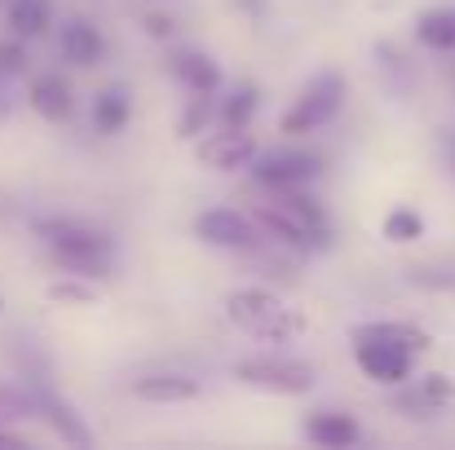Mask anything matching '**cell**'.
Listing matches in <instances>:
<instances>
[{
	"instance_id": "obj_7",
	"label": "cell",
	"mask_w": 455,
	"mask_h": 450,
	"mask_svg": "<svg viewBox=\"0 0 455 450\" xmlns=\"http://www.w3.org/2000/svg\"><path fill=\"white\" fill-rule=\"evenodd\" d=\"M354 362H358V371H363L371 384L398 389V384L411 380L416 349H407V344H398V340H385V336H354Z\"/></svg>"
},
{
	"instance_id": "obj_16",
	"label": "cell",
	"mask_w": 455,
	"mask_h": 450,
	"mask_svg": "<svg viewBox=\"0 0 455 450\" xmlns=\"http://www.w3.org/2000/svg\"><path fill=\"white\" fill-rule=\"evenodd\" d=\"M129 120H133V98H129L120 84H107V89L93 93V129H98L102 138L124 133Z\"/></svg>"
},
{
	"instance_id": "obj_24",
	"label": "cell",
	"mask_w": 455,
	"mask_h": 450,
	"mask_svg": "<svg viewBox=\"0 0 455 450\" xmlns=\"http://www.w3.org/2000/svg\"><path fill=\"white\" fill-rule=\"evenodd\" d=\"M18 75H27V40L9 36V40H0V80L13 84Z\"/></svg>"
},
{
	"instance_id": "obj_15",
	"label": "cell",
	"mask_w": 455,
	"mask_h": 450,
	"mask_svg": "<svg viewBox=\"0 0 455 450\" xmlns=\"http://www.w3.org/2000/svg\"><path fill=\"white\" fill-rule=\"evenodd\" d=\"M301 433L314 446H327V450H345L363 442V429H358V420L349 411H314L301 424Z\"/></svg>"
},
{
	"instance_id": "obj_4",
	"label": "cell",
	"mask_w": 455,
	"mask_h": 450,
	"mask_svg": "<svg viewBox=\"0 0 455 450\" xmlns=\"http://www.w3.org/2000/svg\"><path fill=\"white\" fill-rule=\"evenodd\" d=\"M345 93H349V84H345L340 71H323V75H314V80L301 89V98L288 107V115L279 120V129H283L288 138H305V133L327 129V124L340 115Z\"/></svg>"
},
{
	"instance_id": "obj_17",
	"label": "cell",
	"mask_w": 455,
	"mask_h": 450,
	"mask_svg": "<svg viewBox=\"0 0 455 450\" xmlns=\"http://www.w3.org/2000/svg\"><path fill=\"white\" fill-rule=\"evenodd\" d=\"M4 22H9V36H18V40H40V36L53 27V9H49V0H9Z\"/></svg>"
},
{
	"instance_id": "obj_13",
	"label": "cell",
	"mask_w": 455,
	"mask_h": 450,
	"mask_svg": "<svg viewBox=\"0 0 455 450\" xmlns=\"http://www.w3.org/2000/svg\"><path fill=\"white\" fill-rule=\"evenodd\" d=\"M168 71H172V80H177L186 93H217V89H221V67H217V58L204 53V49H177V53L168 58Z\"/></svg>"
},
{
	"instance_id": "obj_18",
	"label": "cell",
	"mask_w": 455,
	"mask_h": 450,
	"mask_svg": "<svg viewBox=\"0 0 455 450\" xmlns=\"http://www.w3.org/2000/svg\"><path fill=\"white\" fill-rule=\"evenodd\" d=\"M416 40L434 53H455V4H438V9L420 13Z\"/></svg>"
},
{
	"instance_id": "obj_10",
	"label": "cell",
	"mask_w": 455,
	"mask_h": 450,
	"mask_svg": "<svg viewBox=\"0 0 455 450\" xmlns=\"http://www.w3.org/2000/svg\"><path fill=\"white\" fill-rule=\"evenodd\" d=\"M27 107L44 120V124H67L76 115V93H71V80L62 71H40L31 84H27Z\"/></svg>"
},
{
	"instance_id": "obj_9",
	"label": "cell",
	"mask_w": 455,
	"mask_h": 450,
	"mask_svg": "<svg viewBox=\"0 0 455 450\" xmlns=\"http://www.w3.org/2000/svg\"><path fill=\"white\" fill-rule=\"evenodd\" d=\"M257 138L248 133V129H221V133H212V138H204L195 154H199V163L204 168H212V172H239V168H248L252 163V154H257Z\"/></svg>"
},
{
	"instance_id": "obj_11",
	"label": "cell",
	"mask_w": 455,
	"mask_h": 450,
	"mask_svg": "<svg viewBox=\"0 0 455 450\" xmlns=\"http://www.w3.org/2000/svg\"><path fill=\"white\" fill-rule=\"evenodd\" d=\"M36 420H44L49 429H53V438H62L67 446H89L93 442V433H89V424L76 415V407L71 402H62L53 389H44V384H36Z\"/></svg>"
},
{
	"instance_id": "obj_25",
	"label": "cell",
	"mask_w": 455,
	"mask_h": 450,
	"mask_svg": "<svg viewBox=\"0 0 455 450\" xmlns=\"http://www.w3.org/2000/svg\"><path fill=\"white\" fill-rule=\"evenodd\" d=\"M416 393H420V398L438 411V407L451 398V380H447V375H425V380H416Z\"/></svg>"
},
{
	"instance_id": "obj_19",
	"label": "cell",
	"mask_w": 455,
	"mask_h": 450,
	"mask_svg": "<svg viewBox=\"0 0 455 450\" xmlns=\"http://www.w3.org/2000/svg\"><path fill=\"white\" fill-rule=\"evenodd\" d=\"M257 107H261V89L243 80V84H235V89H230V98L221 102L217 120H221V129H248V124H252V115H257Z\"/></svg>"
},
{
	"instance_id": "obj_3",
	"label": "cell",
	"mask_w": 455,
	"mask_h": 450,
	"mask_svg": "<svg viewBox=\"0 0 455 450\" xmlns=\"http://www.w3.org/2000/svg\"><path fill=\"white\" fill-rule=\"evenodd\" d=\"M226 318L266 344H292L309 331V318L270 288H235L226 296Z\"/></svg>"
},
{
	"instance_id": "obj_8",
	"label": "cell",
	"mask_w": 455,
	"mask_h": 450,
	"mask_svg": "<svg viewBox=\"0 0 455 450\" xmlns=\"http://www.w3.org/2000/svg\"><path fill=\"white\" fill-rule=\"evenodd\" d=\"M195 239L221 252H252L261 243V230L252 221V212L239 208H208L195 217Z\"/></svg>"
},
{
	"instance_id": "obj_12",
	"label": "cell",
	"mask_w": 455,
	"mask_h": 450,
	"mask_svg": "<svg viewBox=\"0 0 455 450\" xmlns=\"http://www.w3.org/2000/svg\"><path fill=\"white\" fill-rule=\"evenodd\" d=\"M58 49L71 67H98L107 58V36L89 18H67L58 31Z\"/></svg>"
},
{
	"instance_id": "obj_6",
	"label": "cell",
	"mask_w": 455,
	"mask_h": 450,
	"mask_svg": "<svg viewBox=\"0 0 455 450\" xmlns=\"http://www.w3.org/2000/svg\"><path fill=\"white\" fill-rule=\"evenodd\" d=\"M252 181L270 194L279 190H305L309 181L323 177V154L314 150H292V146H279V150H257L252 163H248Z\"/></svg>"
},
{
	"instance_id": "obj_26",
	"label": "cell",
	"mask_w": 455,
	"mask_h": 450,
	"mask_svg": "<svg viewBox=\"0 0 455 450\" xmlns=\"http://www.w3.org/2000/svg\"><path fill=\"white\" fill-rule=\"evenodd\" d=\"M147 31H151L155 40H168V36H172V18H164V13H147Z\"/></svg>"
},
{
	"instance_id": "obj_20",
	"label": "cell",
	"mask_w": 455,
	"mask_h": 450,
	"mask_svg": "<svg viewBox=\"0 0 455 450\" xmlns=\"http://www.w3.org/2000/svg\"><path fill=\"white\" fill-rule=\"evenodd\" d=\"M22 420H36V384H13V380H0V424H22Z\"/></svg>"
},
{
	"instance_id": "obj_22",
	"label": "cell",
	"mask_w": 455,
	"mask_h": 450,
	"mask_svg": "<svg viewBox=\"0 0 455 450\" xmlns=\"http://www.w3.org/2000/svg\"><path fill=\"white\" fill-rule=\"evenodd\" d=\"M385 239L389 243H416V239H425V217L416 208H394L385 217Z\"/></svg>"
},
{
	"instance_id": "obj_28",
	"label": "cell",
	"mask_w": 455,
	"mask_h": 450,
	"mask_svg": "<svg viewBox=\"0 0 455 450\" xmlns=\"http://www.w3.org/2000/svg\"><path fill=\"white\" fill-rule=\"evenodd\" d=\"M13 111V93H9V80H0V120H9Z\"/></svg>"
},
{
	"instance_id": "obj_21",
	"label": "cell",
	"mask_w": 455,
	"mask_h": 450,
	"mask_svg": "<svg viewBox=\"0 0 455 450\" xmlns=\"http://www.w3.org/2000/svg\"><path fill=\"white\" fill-rule=\"evenodd\" d=\"M212 115H217L212 93H190V98H186V111L177 115V138H181V142H195V138L212 124Z\"/></svg>"
},
{
	"instance_id": "obj_27",
	"label": "cell",
	"mask_w": 455,
	"mask_h": 450,
	"mask_svg": "<svg viewBox=\"0 0 455 450\" xmlns=\"http://www.w3.org/2000/svg\"><path fill=\"white\" fill-rule=\"evenodd\" d=\"M438 146H443V159L451 163V172H455V129H443V133H438Z\"/></svg>"
},
{
	"instance_id": "obj_2",
	"label": "cell",
	"mask_w": 455,
	"mask_h": 450,
	"mask_svg": "<svg viewBox=\"0 0 455 450\" xmlns=\"http://www.w3.org/2000/svg\"><path fill=\"white\" fill-rule=\"evenodd\" d=\"M252 221H257V230L270 243L288 248L292 257L323 252L331 243V221H327L323 203L309 194V186L305 190H279V194H270V203H257L252 208Z\"/></svg>"
},
{
	"instance_id": "obj_29",
	"label": "cell",
	"mask_w": 455,
	"mask_h": 450,
	"mask_svg": "<svg viewBox=\"0 0 455 450\" xmlns=\"http://www.w3.org/2000/svg\"><path fill=\"white\" fill-rule=\"evenodd\" d=\"M4 446H27V438H18L13 429H4V424H0V450Z\"/></svg>"
},
{
	"instance_id": "obj_30",
	"label": "cell",
	"mask_w": 455,
	"mask_h": 450,
	"mask_svg": "<svg viewBox=\"0 0 455 450\" xmlns=\"http://www.w3.org/2000/svg\"><path fill=\"white\" fill-rule=\"evenodd\" d=\"M0 313H4V296H0Z\"/></svg>"
},
{
	"instance_id": "obj_23",
	"label": "cell",
	"mask_w": 455,
	"mask_h": 450,
	"mask_svg": "<svg viewBox=\"0 0 455 450\" xmlns=\"http://www.w3.org/2000/svg\"><path fill=\"white\" fill-rule=\"evenodd\" d=\"M49 300H62V304H93V300H98V288H89V279H80V274H67V279L49 283Z\"/></svg>"
},
{
	"instance_id": "obj_14",
	"label": "cell",
	"mask_w": 455,
	"mask_h": 450,
	"mask_svg": "<svg viewBox=\"0 0 455 450\" xmlns=\"http://www.w3.org/2000/svg\"><path fill=\"white\" fill-rule=\"evenodd\" d=\"M129 393L138 402H151V407H177V402L199 398V380H190L181 371H155V375H138Z\"/></svg>"
},
{
	"instance_id": "obj_5",
	"label": "cell",
	"mask_w": 455,
	"mask_h": 450,
	"mask_svg": "<svg viewBox=\"0 0 455 450\" xmlns=\"http://www.w3.org/2000/svg\"><path fill=\"white\" fill-rule=\"evenodd\" d=\"M230 375L243 384V389H257V393H275V398H301L314 389V367L301 358H275V353H261V358H243L230 367Z\"/></svg>"
},
{
	"instance_id": "obj_1",
	"label": "cell",
	"mask_w": 455,
	"mask_h": 450,
	"mask_svg": "<svg viewBox=\"0 0 455 450\" xmlns=\"http://www.w3.org/2000/svg\"><path fill=\"white\" fill-rule=\"evenodd\" d=\"M36 239L49 261L80 279H107L116 270V234L84 217H40Z\"/></svg>"
}]
</instances>
